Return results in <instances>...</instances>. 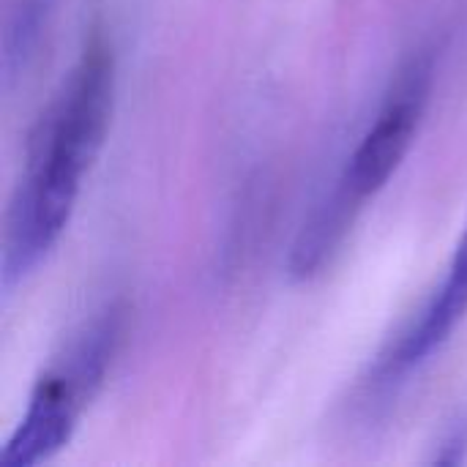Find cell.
Here are the masks:
<instances>
[{
  "mask_svg": "<svg viewBox=\"0 0 467 467\" xmlns=\"http://www.w3.org/2000/svg\"><path fill=\"white\" fill-rule=\"evenodd\" d=\"M115 71L112 44L104 33H93L27 134L3 230L5 293L33 276L68 230L85 175L107 142Z\"/></svg>",
  "mask_w": 467,
  "mask_h": 467,
  "instance_id": "obj_1",
  "label": "cell"
},
{
  "mask_svg": "<svg viewBox=\"0 0 467 467\" xmlns=\"http://www.w3.org/2000/svg\"><path fill=\"white\" fill-rule=\"evenodd\" d=\"M432 79L435 66L430 55L410 57L397 74L369 129L361 134L326 197L301 224L287 260L293 279L306 282L317 276L331 263L369 200H375L397 175L421 129Z\"/></svg>",
  "mask_w": 467,
  "mask_h": 467,
  "instance_id": "obj_2",
  "label": "cell"
},
{
  "mask_svg": "<svg viewBox=\"0 0 467 467\" xmlns=\"http://www.w3.org/2000/svg\"><path fill=\"white\" fill-rule=\"evenodd\" d=\"M126 306L107 304L85 320L38 375L27 408L0 451V465L33 467L60 454L120 350Z\"/></svg>",
  "mask_w": 467,
  "mask_h": 467,
  "instance_id": "obj_3",
  "label": "cell"
},
{
  "mask_svg": "<svg viewBox=\"0 0 467 467\" xmlns=\"http://www.w3.org/2000/svg\"><path fill=\"white\" fill-rule=\"evenodd\" d=\"M467 317V222L454 254L446 265L441 285L413 315V320L380 350L378 361L369 367L361 391L364 402L378 405L402 391L413 375H419L432 356H438L460 323Z\"/></svg>",
  "mask_w": 467,
  "mask_h": 467,
  "instance_id": "obj_4",
  "label": "cell"
},
{
  "mask_svg": "<svg viewBox=\"0 0 467 467\" xmlns=\"http://www.w3.org/2000/svg\"><path fill=\"white\" fill-rule=\"evenodd\" d=\"M467 460V419H457L449 424V430L441 435L438 446H435V457L432 462L438 465H460Z\"/></svg>",
  "mask_w": 467,
  "mask_h": 467,
  "instance_id": "obj_5",
  "label": "cell"
}]
</instances>
